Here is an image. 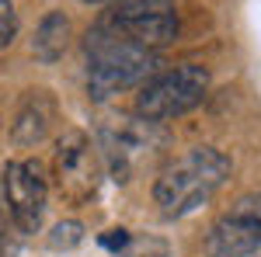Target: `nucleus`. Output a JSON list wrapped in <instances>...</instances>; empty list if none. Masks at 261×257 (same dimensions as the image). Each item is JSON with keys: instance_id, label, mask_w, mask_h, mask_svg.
I'll return each instance as SVG.
<instances>
[{"instance_id": "obj_1", "label": "nucleus", "mask_w": 261, "mask_h": 257, "mask_svg": "<svg viewBox=\"0 0 261 257\" xmlns=\"http://www.w3.org/2000/svg\"><path fill=\"white\" fill-rule=\"evenodd\" d=\"M230 178V160L213 146H192L185 157L167 163L153 184V202L164 219H181L205 205Z\"/></svg>"}, {"instance_id": "obj_2", "label": "nucleus", "mask_w": 261, "mask_h": 257, "mask_svg": "<svg viewBox=\"0 0 261 257\" xmlns=\"http://www.w3.org/2000/svg\"><path fill=\"white\" fill-rule=\"evenodd\" d=\"M153 70H157V52L115 35L108 24H98L87 35V94L94 101L153 80L150 77Z\"/></svg>"}, {"instance_id": "obj_3", "label": "nucleus", "mask_w": 261, "mask_h": 257, "mask_svg": "<svg viewBox=\"0 0 261 257\" xmlns=\"http://www.w3.org/2000/svg\"><path fill=\"white\" fill-rule=\"evenodd\" d=\"M209 91V70L199 63H185L174 66L167 73H157L153 80H146L136 94V115L146 122H167L178 119L185 111H192L195 104H202Z\"/></svg>"}, {"instance_id": "obj_4", "label": "nucleus", "mask_w": 261, "mask_h": 257, "mask_svg": "<svg viewBox=\"0 0 261 257\" xmlns=\"http://www.w3.org/2000/svg\"><path fill=\"white\" fill-rule=\"evenodd\" d=\"M101 24H108L115 35L136 42V45L150 49V52L167 45V42H174L181 28L174 0H125Z\"/></svg>"}, {"instance_id": "obj_5", "label": "nucleus", "mask_w": 261, "mask_h": 257, "mask_svg": "<svg viewBox=\"0 0 261 257\" xmlns=\"http://www.w3.org/2000/svg\"><path fill=\"white\" fill-rule=\"evenodd\" d=\"M261 250V191L237 198L205 233V257H254Z\"/></svg>"}, {"instance_id": "obj_6", "label": "nucleus", "mask_w": 261, "mask_h": 257, "mask_svg": "<svg viewBox=\"0 0 261 257\" xmlns=\"http://www.w3.org/2000/svg\"><path fill=\"white\" fill-rule=\"evenodd\" d=\"M53 178L66 202H87L101 184V157L84 132H66L56 146Z\"/></svg>"}, {"instance_id": "obj_7", "label": "nucleus", "mask_w": 261, "mask_h": 257, "mask_svg": "<svg viewBox=\"0 0 261 257\" xmlns=\"http://www.w3.org/2000/svg\"><path fill=\"white\" fill-rule=\"evenodd\" d=\"M4 202L11 222L21 233H39L45 216V174L35 160H18L4 167Z\"/></svg>"}, {"instance_id": "obj_8", "label": "nucleus", "mask_w": 261, "mask_h": 257, "mask_svg": "<svg viewBox=\"0 0 261 257\" xmlns=\"http://www.w3.org/2000/svg\"><path fill=\"white\" fill-rule=\"evenodd\" d=\"M70 45V18L63 11H49L35 28V39H32V56L39 63H56Z\"/></svg>"}, {"instance_id": "obj_9", "label": "nucleus", "mask_w": 261, "mask_h": 257, "mask_svg": "<svg viewBox=\"0 0 261 257\" xmlns=\"http://www.w3.org/2000/svg\"><path fill=\"white\" fill-rule=\"evenodd\" d=\"M49 115H53V104L45 98V91H32L28 101H24V108L18 111V122H14V136L24 132L18 146H28V142H39L45 136V129H49Z\"/></svg>"}, {"instance_id": "obj_10", "label": "nucleus", "mask_w": 261, "mask_h": 257, "mask_svg": "<svg viewBox=\"0 0 261 257\" xmlns=\"http://www.w3.org/2000/svg\"><path fill=\"white\" fill-rule=\"evenodd\" d=\"M81 240H84V226L73 222V219H66V222H60V226L53 230L49 247H53V250H70V247H77Z\"/></svg>"}, {"instance_id": "obj_11", "label": "nucleus", "mask_w": 261, "mask_h": 257, "mask_svg": "<svg viewBox=\"0 0 261 257\" xmlns=\"http://www.w3.org/2000/svg\"><path fill=\"white\" fill-rule=\"evenodd\" d=\"M14 35H18V11L11 0H0V49L11 45Z\"/></svg>"}, {"instance_id": "obj_12", "label": "nucleus", "mask_w": 261, "mask_h": 257, "mask_svg": "<svg viewBox=\"0 0 261 257\" xmlns=\"http://www.w3.org/2000/svg\"><path fill=\"white\" fill-rule=\"evenodd\" d=\"M101 243H105L108 250H122V247L129 243V233H125V230H112L108 237H101Z\"/></svg>"}, {"instance_id": "obj_13", "label": "nucleus", "mask_w": 261, "mask_h": 257, "mask_svg": "<svg viewBox=\"0 0 261 257\" xmlns=\"http://www.w3.org/2000/svg\"><path fill=\"white\" fill-rule=\"evenodd\" d=\"M84 4H125V0H84Z\"/></svg>"}, {"instance_id": "obj_14", "label": "nucleus", "mask_w": 261, "mask_h": 257, "mask_svg": "<svg viewBox=\"0 0 261 257\" xmlns=\"http://www.w3.org/2000/svg\"><path fill=\"white\" fill-rule=\"evenodd\" d=\"M0 230H4V226H0Z\"/></svg>"}]
</instances>
